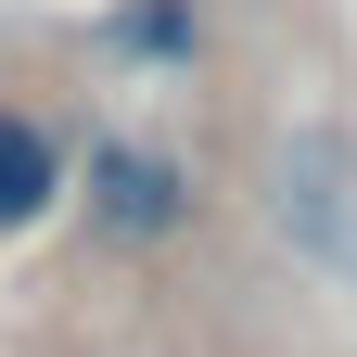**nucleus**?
Listing matches in <instances>:
<instances>
[{"mask_svg": "<svg viewBox=\"0 0 357 357\" xmlns=\"http://www.w3.org/2000/svg\"><path fill=\"white\" fill-rule=\"evenodd\" d=\"M268 217H281V243L319 268V281L357 294V153H344V141L294 128V141L268 153Z\"/></svg>", "mask_w": 357, "mask_h": 357, "instance_id": "1", "label": "nucleus"}, {"mask_svg": "<svg viewBox=\"0 0 357 357\" xmlns=\"http://www.w3.org/2000/svg\"><path fill=\"white\" fill-rule=\"evenodd\" d=\"M77 192H89V230H102L115 255L192 230V178H178V153H153V141H89Z\"/></svg>", "mask_w": 357, "mask_h": 357, "instance_id": "2", "label": "nucleus"}, {"mask_svg": "<svg viewBox=\"0 0 357 357\" xmlns=\"http://www.w3.org/2000/svg\"><path fill=\"white\" fill-rule=\"evenodd\" d=\"M64 178H77L64 128H52V115H26V102H0V243L38 230V217L64 204Z\"/></svg>", "mask_w": 357, "mask_h": 357, "instance_id": "3", "label": "nucleus"}, {"mask_svg": "<svg viewBox=\"0 0 357 357\" xmlns=\"http://www.w3.org/2000/svg\"><path fill=\"white\" fill-rule=\"evenodd\" d=\"M192 0H115V52L128 64H192Z\"/></svg>", "mask_w": 357, "mask_h": 357, "instance_id": "4", "label": "nucleus"}]
</instances>
